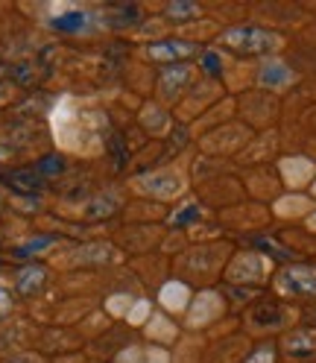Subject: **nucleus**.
Instances as JSON below:
<instances>
[{
  "label": "nucleus",
  "mask_w": 316,
  "mask_h": 363,
  "mask_svg": "<svg viewBox=\"0 0 316 363\" xmlns=\"http://www.w3.org/2000/svg\"><path fill=\"white\" fill-rule=\"evenodd\" d=\"M225 44H232L235 50L240 53H266L278 48V35L266 33V30H258V27H237V30H229L222 35Z\"/></svg>",
  "instance_id": "1"
},
{
  "label": "nucleus",
  "mask_w": 316,
  "mask_h": 363,
  "mask_svg": "<svg viewBox=\"0 0 316 363\" xmlns=\"http://www.w3.org/2000/svg\"><path fill=\"white\" fill-rule=\"evenodd\" d=\"M44 281H47V269L38 267V264H27V267L18 269L15 290L21 293V296H33V293H38L44 287Z\"/></svg>",
  "instance_id": "2"
},
{
  "label": "nucleus",
  "mask_w": 316,
  "mask_h": 363,
  "mask_svg": "<svg viewBox=\"0 0 316 363\" xmlns=\"http://www.w3.org/2000/svg\"><path fill=\"white\" fill-rule=\"evenodd\" d=\"M6 185L15 188L18 194H38L44 188V176L33 167V170H15L6 176Z\"/></svg>",
  "instance_id": "3"
},
{
  "label": "nucleus",
  "mask_w": 316,
  "mask_h": 363,
  "mask_svg": "<svg viewBox=\"0 0 316 363\" xmlns=\"http://www.w3.org/2000/svg\"><path fill=\"white\" fill-rule=\"evenodd\" d=\"M188 79H191V67H182V65H176V67H167V71L162 74V79H158V85H162V91H164V97H176L179 91H182L185 85H188Z\"/></svg>",
  "instance_id": "4"
},
{
  "label": "nucleus",
  "mask_w": 316,
  "mask_h": 363,
  "mask_svg": "<svg viewBox=\"0 0 316 363\" xmlns=\"http://www.w3.org/2000/svg\"><path fill=\"white\" fill-rule=\"evenodd\" d=\"M193 50L196 48L188 41H158L149 48V56H155V59H188V56H193Z\"/></svg>",
  "instance_id": "5"
},
{
  "label": "nucleus",
  "mask_w": 316,
  "mask_h": 363,
  "mask_svg": "<svg viewBox=\"0 0 316 363\" xmlns=\"http://www.w3.org/2000/svg\"><path fill=\"white\" fill-rule=\"evenodd\" d=\"M53 27L59 33H82L88 27V15L85 12H64V15L53 18Z\"/></svg>",
  "instance_id": "6"
},
{
  "label": "nucleus",
  "mask_w": 316,
  "mask_h": 363,
  "mask_svg": "<svg viewBox=\"0 0 316 363\" xmlns=\"http://www.w3.org/2000/svg\"><path fill=\"white\" fill-rule=\"evenodd\" d=\"M35 170H38L41 176H56V173L64 170V158H62V155H44V158H38Z\"/></svg>",
  "instance_id": "7"
},
{
  "label": "nucleus",
  "mask_w": 316,
  "mask_h": 363,
  "mask_svg": "<svg viewBox=\"0 0 316 363\" xmlns=\"http://www.w3.org/2000/svg\"><path fill=\"white\" fill-rule=\"evenodd\" d=\"M53 243V238H35V240H30V243H24L21 249H15V255L18 258H27V255H35V252H41V249H47Z\"/></svg>",
  "instance_id": "8"
},
{
  "label": "nucleus",
  "mask_w": 316,
  "mask_h": 363,
  "mask_svg": "<svg viewBox=\"0 0 316 363\" xmlns=\"http://www.w3.org/2000/svg\"><path fill=\"white\" fill-rule=\"evenodd\" d=\"M111 211H115V202L111 199H94V202H88V208H85L88 217H106Z\"/></svg>",
  "instance_id": "9"
},
{
  "label": "nucleus",
  "mask_w": 316,
  "mask_h": 363,
  "mask_svg": "<svg viewBox=\"0 0 316 363\" xmlns=\"http://www.w3.org/2000/svg\"><path fill=\"white\" fill-rule=\"evenodd\" d=\"M199 217V208L196 206H188L185 211H179L176 217H173V225H185V223H193Z\"/></svg>",
  "instance_id": "10"
},
{
  "label": "nucleus",
  "mask_w": 316,
  "mask_h": 363,
  "mask_svg": "<svg viewBox=\"0 0 316 363\" xmlns=\"http://www.w3.org/2000/svg\"><path fill=\"white\" fill-rule=\"evenodd\" d=\"M202 65H205L208 74H220V56L217 53H205L202 56Z\"/></svg>",
  "instance_id": "11"
},
{
  "label": "nucleus",
  "mask_w": 316,
  "mask_h": 363,
  "mask_svg": "<svg viewBox=\"0 0 316 363\" xmlns=\"http://www.w3.org/2000/svg\"><path fill=\"white\" fill-rule=\"evenodd\" d=\"M12 311V293L6 287H0V316H6Z\"/></svg>",
  "instance_id": "12"
},
{
  "label": "nucleus",
  "mask_w": 316,
  "mask_h": 363,
  "mask_svg": "<svg viewBox=\"0 0 316 363\" xmlns=\"http://www.w3.org/2000/svg\"><path fill=\"white\" fill-rule=\"evenodd\" d=\"M170 15H176V18H191V15H196V9H193V6H185V4H173V6H170Z\"/></svg>",
  "instance_id": "13"
}]
</instances>
